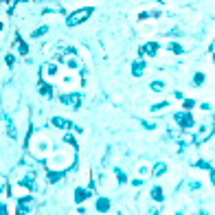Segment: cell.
Segmentation results:
<instances>
[{
  "instance_id": "1",
  "label": "cell",
  "mask_w": 215,
  "mask_h": 215,
  "mask_svg": "<svg viewBox=\"0 0 215 215\" xmlns=\"http://www.w3.org/2000/svg\"><path fill=\"white\" fill-rule=\"evenodd\" d=\"M48 149H51V141H48V138L37 136V138L33 141V154H35V156H44Z\"/></svg>"
},
{
  "instance_id": "2",
  "label": "cell",
  "mask_w": 215,
  "mask_h": 215,
  "mask_svg": "<svg viewBox=\"0 0 215 215\" xmlns=\"http://www.w3.org/2000/svg\"><path fill=\"white\" fill-rule=\"evenodd\" d=\"M90 13H92V7H86V9H81V11L73 13V16L68 18V22H66V24H68V26H77L79 22H84V20L90 16Z\"/></svg>"
},
{
  "instance_id": "3",
  "label": "cell",
  "mask_w": 215,
  "mask_h": 215,
  "mask_svg": "<svg viewBox=\"0 0 215 215\" xmlns=\"http://www.w3.org/2000/svg\"><path fill=\"white\" fill-rule=\"evenodd\" d=\"M59 99H62V103H68V105H73V108H79V103H81L79 92H73V95H62Z\"/></svg>"
},
{
  "instance_id": "4",
  "label": "cell",
  "mask_w": 215,
  "mask_h": 215,
  "mask_svg": "<svg viewBox=\"0 0 215 215\" xmlns=\"http://www.w3.org/2000/svg\"><path fill=\"white\" fill-rule=\"evenodd\" d=\"M53 125H57V127H62V130H68V127H73V130H77L79 132V127L77 125H73V123H68V121H66V119H53Z\"/></svg>"
},
{
  "instance_id": "5",
  "label": "cell",
  "mask_w": 215,
  "mask_h": 215,
  "mask_svg": "<svg viewBox=\"0 0 215 215\" xmlns=\"http://www.w3.org/2000/svg\"><path fill=\"white\" fill-rule=\"evenodd\" d=\"M143 68H145V62H143V59H138V62H134V66H132V75H134V77H141Z\"/></svg>"
},
{
  "instance_id": "6",
  "label": "cell",
  "mask_w": 215,
  "mask_h": 215,
  "mask_svg": "<svg viewBox=\"0 0 215 215\" xmlns=\"http://www.w3.org/2000/svg\"><path fill=\"white\" fill-rule=\"evenodd\" d=\"M86 198H88V191H84V189H77V193H75V200H77V202H84Z\"/></svg>"
},
{
  "instance_id": "7",
  "label": "cell",
  "mask_w": 215,
  "mask_h": 215,
  "mask_svg": "<svg viewBox=\"0 0 215 215\" xmlns=\"http://www.w3.org/2000/svg\"><path fill=\"white\" fill-rule=\"evenodd\" d=\"M97 209H99L101 213H103V211H108V200H105V198H101L99 202H97Z\"/></svg>"
},
{
  "instance_id": "8",
  "label": "cell",
  "mask_w": 215,
  "mask_h": 215,
  "mask_svg": "<svg viewBox=\"0 0 215 215\" xmlns=\"http://www.w3.org/2000/svg\"><path fill=\"white\" fill-rule=\"evenodd\" d=\"M143 53H149V55H154V53H156V44H147V46L143 48Z\"/></svg>"
},
{
  "instance_id": "9",
  "label": "cell",
  "mask_w": 215,
  "mask_h": 215,
  "mask_svg": "<svg viewBox=\"0 0 215 215\" xmlns=\"http://www.w3.org/2000/svg\"><path fill=\"white\" fill-rule=\"evenodd\" d=\"M165 169H167V165H158V167L154 169V176H160V173H163Z\"/></svg>"
},
{
  "instance_id": "10",
  "label": "cell",
  "mask_w": 215,
  "mask_h": 215,
  "mask_svg": "<svg viewBox=\"0 0 215 215\" xmlns=\"http://www.w3.org/2000/svg\"><path fill=\"white\" fill-rule=\"evenodd\" d=\"M152 195H154V200H163V198H160V195H163V191H160V189H154Z\"/></svg>"
},
{
  "instance_id": "11",
  "label": "cell",
  "mask_w": 215,
  "mask_h": 215,
  "mask_svg": "<svg viewBox=\"0 0 215 215\" xmlns=\"http://www.w3.org/2000/svg\"><path fill=\"white\" fill-rule=\"evenodd\" d=\"M198 167H202V169H211V165L206 163V160H200V163H198Z\"/></svg>"
},
{
  "instance_id": "12",
  "label": "cell",
  "mask_w": 215,
  "mask_h": 215,
  "mask_svg": "<svg viewBox=\"0 0 215 215\" xmlns=\"http://www.w3.org/2000/svg\"><path fill=\"white\" fill-rule=\"evenodd\" d=\"M42 33H46V26H42V29H37V31H33V37H37V35H42Z\"/></svg>"
},
{
  "instance_id": "13",
  "label": "cell",
  "mask_w": 215,
  "mask_h": 215,
  "mask_svg": "<svg viewBox=\"0 0 215 215\" xmlns=\"http://www.w3.org/2000/svg\"><path fill=\"white\" fill-rule=\"evenodd\" d=\"M42 95H44V97H51V88H48V86H42Z\"/></svg>"
},
{
  "instance_id": "14",
  "label": "cell",
  "mask_w": 215,
  "mask_h": 215,
  "mask_svg": "<svg viewBox=\"0 0 215 215\" xmlns=\"http://www.w3.org/2000/svg\"><path fill=\"white\" fill-rule=\"evenodd\" d=\"M152 90H163V84H160V81H156V84H152Z\"/></svg>"
},
{
  "instance_id": "15",
  "label": "cell",
  "mask_w": 215,
  "mask_h": 215,
  "mask_svg": "<svg viewBox=\"0 0 215 215\" xmlns=\"http://www.w3.org/2000/svg\"><path fill=\"white\" fill-rule=\"evenodd\" d=\"M202 81H204V75L198 73V75H195V84H202Z\"/></svg>"
},
{
  "instance_id": "16",
  "label": "cell",
  "mask_w": 215,
  "mask_h": 215,
  "mask_svg": "<svg viewBox=\"0 0 215 215\" xmlns=\"http://www.w3.org/2000/svg\"><path fill=\"white\" fill-rule=\"evenodd\" d=\"M116 176H119V182H125V176H123V173H121L119 169H116Z\"/></svg>"
},
{
  "instance_id": "17",
  "label": "cell",
  "mask_w": 215,
  "mask_h": 215,
  "mask_svg": "<svg viewBox=\"0 0 215 215\" xmlns=\"http://www.w3.org/2000/svg\"><path fill=\"white\" fill-rule=\"evenodd\" d=\"M211 180H213V184H215V171H211Z\"/></svg>"
}]
</instances>
